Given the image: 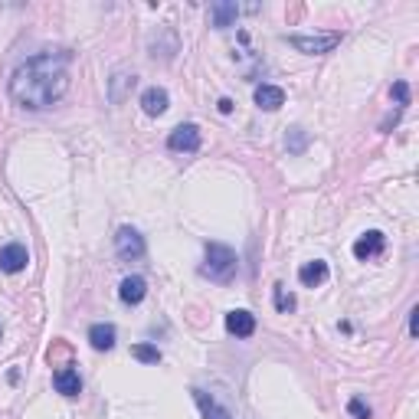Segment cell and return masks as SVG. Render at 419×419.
Returning <instances> with one entry per match:
<instances>
[{
	"instance_id": "obj_4",
	"label": "cell",
	"mask_w": 419,
	"mask_h": 419,
	"mask_svg": "<svg viewBox=\"0 0 419 419\" xmlns=\"http://www.w3.org/2000/svg\"><path fill=\"white\" fill-rule=\"evenodd\" d=\"M115 253L118 259H125V262H138L144 256V236L138 230H131V226H121L115 236Z\"/></svg>"
},
{
	"instance_id": "obj_12",
	"label": "cell",
	"mask_w": 419,
	"mask_h": 419,
	"mask_svg": "<svg viewBox=\"0 0 419 419\" xmlns=\"http://www.w3.org/2000/svg\"><path fill=\"white\" fill-rule=\"evenodd\" d=\"M53 384H56V390L62 396H79V390H82L79 370H72V367H59V370L53 373Z\"/></svg>"
},
{
	"instance_id": "obj_14",
	"label": "cell",
	"mask_w": 419,
	"mask_h": 419,
	"mask_svg": "<svg viewBox=\"0 0 419 419\" xmlns=\"http://www.w3.org/2000/svg\"><path fill=\"white\" fill-rule=\"evenodd\" d=\"M325 279H327V262H321V259L305 262V266L298 268V282H302V285H308V289H318Z\"/></svg>"
},
{
	"instance_id": "obj_23",
	"label": "cell",
	"mask_w": 419,
	"mask_h": 419,
	"mask_svg": "<svg viewBox=\"0 0 419 419\" xmlns=\"http://www.w3.org/2000/svg\"><path fill=\"white\" fill-rule=\"evenodd\" d=\"M416 314H419V308H413V311H409V334H416Z\"/></svg>"
},
{
	"instance_id": "obj_7",
	"label": "cell",
	"mask_w": 419,
	"mask_h": 419,
	"mask_svg": "<svg viewBox=\"0 0 419 419\" xmlns=\"http://www.w3.org/2000/svg\"><path fill=\"white\" fill-rule=\"evenodd\" d=\"M135 85H138V76H135V72L118 69L115 76L108 79V102H112V105H121L131 92H135Z\"/></svg>"
},
{
	"instance_id": "obj_9",
	"label": "cell",
	"mask_w": 419,
	"mask_h": 419,
	"mask_svg": "<svg viewBox=\"0 0 419 419\" xmlns=\"http://www.w3.org/2000/svg\"><path fill=\"white\" fill-rule=\"evenodd\" d=\"M226 331L236 334V338H253V334H256V314L243 311V308L230 311L226 314Z\"/></svg>"
},
{
	"instance_id": "obj_1",
	"label": "cell",
	"mask_w": 419,
	"mask_h": 419,
	"mask_svg": "<svg viewBox=\"0 0 419 419\" xmlns=\"http://www.w3.org/2000/svg\"><path fill=\"white\" fill-rule=\"evenodd\" d=\"M69 62L72 56L66 49H43V53L30 56L10 79L13 102L30 112L53 108L69 92Z\"/></svg>"
},
{
	"instance_id": "obj_13",
	"label": "cell",
	"mask_w": 419,
	"mask_h": 419,
	"mask_svg": "<svg viewBox=\"0 0 419 419\" xmlns=\"http://www.w3.org/2000/svg\"><path fill=\"white\" fill-rule=\"evenodd\" d=\"M256 105L259 108H266V112H275V108H282L285 105V92H282L279 85H256Z\"/></svg>"
},
{
	"instance_id": "obj_22",
	"label": "cell",
	"mask_w": 419,
	"mask_h": 419,
	"mask_svg": "<svg viewBox=\"0 0 419 419\" xmlns=\"http://www.w3.org/2000/svg\"><path fill=\"white\" fill-rule=\"evenodd\" d=\"M393 99L400 102V108L409 105V85H407V82H393Z\"/></svg>"
},
{
	"instance_id": "obj_17",
	"label": "cell",
	"mask_w": 419,
	"mask_h": 419,
	"mask_svg": "<svg viewBox=\"0 0 419 419\" xmlns=\"http://www.w3.org/2000/svg\"><path fill=\"white\" fill-rule=\"evenodd\" d=\"M89 341L95 350H112L115 348V325H92L89 327Z\"/></svg>"
},
{
	"instance_id": "obj_21",
	"label": "cell",
	"mask_w": 419,
	"mask_h": 419,
	"mask_svg": "<svg viewBox=\"0 0 419 419\" xmlns=\"http://www.w3.org/2000/svg\"><path fill=\"white\" fill-rule=\"evenodd\" d=\"M305 141H308V135H305L302 128H291V135H289V148L295 154H302L305 151Z\"/></svg>"
},
{
	"instance_id": "obj_20",
	"label": "cell",
	"mask_w": 419,
	"mask_h": 419,
	"mask_svg": "<svg viewBox=\"0 0 419 419\" xmlns=\"http://www.w3.org/2000/svg\"><path fill=\"white\" fill-rule=\"evenodd\" d=\"M348 413L354 419H370V407H364V400H357V396L348 403Z\"/></svg>"
},
{
	"instance_id": "obj_19",
	"label": "cell",
	"mask_w": 419,
	"mask_h": 419,
	"mask_svg": "<svg viewBox=\"0 0 419 419\" xmlns=\"http://www.w3.org/2000/svg\"><path fill=\"white\" fill-rule=\"evenodd\" d=\"M275 308H279V311H291V308H295V298L285 295V285H275Z\"/></svg>"
},
{
	"instance_id": "obj_3",
	"label": "cell",
	"mask_w": 419,
	"mask_h": 419,
	"mask_svg": "<svg viewBox=\"0 0 419 419\" xmlns=\"http://www.w3.org/2000/svg\"><path fill=\"white\" fill-rule=\"evenodd\" d=\"M289 43L298 49V53H305V56H325V53L341 46V33H314V36L291 33Z\"/></svg>"
},
{
	"instance_id": "obj_6",
	"label": "cell",
	"mask_w": 419,
	"mask_h": 419,
	"mask_svg": "<svg viewBox=\"0 0 419 419\" xmlns=\"http://www.w3.org/2000/svg\"><path fill=\"white\" fill-rule=\"evenodd\" d=\"M26 262H30V253H26V246L20 243H7L0 249V272H7V275H17V272H24Z\"/></svg>"
},
{
	"instance_id": "obj_18",
	"label": "cell",
	"mask_w": 419,
	"mask_h": 419,
	"mask_svg": "<svg viewBox=\"0 0 419 419\" xmlns=\"http://www.w3.org/2000/svg\"><path fill=\"white\" fill-rule=\"evenodd\" d=\"M131 357L141 364H161V350L154 348V344H135L131 348Z\"/></svg>"
},
{
	"instance_id": "obj_11",
	"label": "cell",
	"mask_w": 419,
	"mask_h": 419,
	"mask_svg": "<svg viewBox=\"0 0 419 419\" xmlns=\"http://www.w3.org/2000/svg\"><path fill=\"white\" fill-rule=\"evenodd\" d=\"M144 295H148V282L141 279V275H128V279L121 282V289H118V298L125 305H141Z\"/></svg>"
},
{
	"instance_id": "obj_5",
	"label": "cell",
	"mask_w": 419,
	"mask_h": 419,
	"mask_svg": "<svg viewBox=\"0 0 419 419\" xmlns=\"http://www.w3.org/2000/svg\"><path fill=\"white\" fill-rule=\"evenodd\" d=\"M167 148L177 151V154L200 151V128L197 125H177V128L167 135Z\"/></svg>"
},
{
	"instance_id": "obj_8",
	"label": "cell",
	"mask_w": 419,
	"mask_h": 419,
	"mask_svg": "<svg viewBox=\"0 0 419 419\" xmlns=\"http://www.w3.org/2000/svg\"><path fill=\"white\" fill-rule=\"evenodd\" d=\"M386 246V236L380 233V230H370V233H364L357 243H354V256L361 259V262H367V259H377L380 253H384Z\"/></svg>"
},
{
	"instance_id": "obj_16",
	"label": "cell",
	"mask_w": 419,
	"mask_h": 419,
	"mask_svg": "<svg viewBox=\"0 0 419 419\" xmlns=\"http://www.w3.org/2000/svg\"><path fill=\"white\" fill-rule=\"evenodd\" d=\"M194 400H197V407L203 409V419H233L230 409L220 407V403H216L210 393H203V390H194Z\"/></svg>"
},
{
	"instance_id": "obj_24",
	"label": "cell",
	"mask_w": 419,
	"mask_h": 419,
	"mask_svg": "<svg viewBox=\"0 0 419 419\" xmlns=\"http://www.w3.org/2000/svg\"><path fill=\"white\" fill-rule=\"evenodd\" d=\"M220 112L223 115H230V112H233V102H230V99H220Z\"/></svg>"
},
{
	"instance_id": "obj_10",
	"label": "cell",
	"mask_w": 419,
	"mask_h": 419,
	"mask_svg": "<svg viewBox=\"0 0 419 419\" xmlns=\"http://www.w3.org/2000/svg\"><path fill=\"white\" fill-rule=\"evenodd\" d=\"M236 17H239V3L220 0V3H213V7H210V24L216 26V30H226V26H233Z\"/></svg>"
},
{
	"instance_id": "obj_2",
	"label": "cell",
	"mask_w": 419,
	"mask_h": 419,
	"mask_svg": "<svg viewBox=\"0 0 419 419\" xmlns=\"http://www.w3.org/2000/svg\"><path fill=\"white\" fill-rule=\"evenodd\" d=\"M236 272H239V259H236L233 249L223 243H207V262L200 266V275L226 285V282L236 279Z\"/></svg>"
},
{
	"instance_id": "obj_15",
	"label": "cell",
	"mask_w": 419,
	"mask_h": 419,
	"mask_svg": "<svg viewBox=\"0 0 419 419\" xmlns=\"http://www.w3.org/2000/svg\"><path fill=\"white\" fill-rule=\"evenodd\" d=\"M167 92L164 89H157V85H151V89H144V95H141V108L148 112V115H164L167 112Z\"/></svg>"
}]
</instances>
